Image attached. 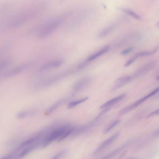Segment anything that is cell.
I'll list each match as a JSON object with an SVG mask.
<instances>
[{"mask_svg": "<svg viewBox=\"0 0 159 159\" xmlns=\"http://www.w3.org/2000/svg\"><path fill=\"white\" fill-rule=\"evenodd\" d=\"M118 25L119 23L117 21L112 22L109 25L106 26L103 29H102L98 34L97 37L100 39H102L108 36L116 30Z\"/></svg>", "mask_w": 159, "mask_h": 159, "instance_id": "obj_11", "label": "cell"}, {"mask_svg": "<svg viewBox=\"0 0 159 159\" xmlns=\"http://www.w3.org/2000/svg\"><path fill=\"white\" fill-rule=\"evenodd\" d=\"M156 79H157V80H159V75H158L157 77L156 78Z\"/></svg>", "mask_w": 159, "mask_h": 159, "instance_id": "obj_28", "label": "cell"}, {"mask_svg": "<svg viewBox=\"0 0 159 159\" xmlns=\"http://www.w3.org/2000/svg\"><path fill=\"white\" fill-rule=\"evenodd\" d=\"M64 62V60L63 59L53 60L42 65L39 68V70L41 72L47 71L60 67Z\"/></svg>", "mask_w": 159, "mask_h": 159, "instance_id": "obj_8", "label": "cell"}, {"mask_svg": "<svg viewBox=\"0 0 159 159\" xmlns=\"http://www.w3.org/2000/svg\"><path fill=\"white\" fill-rule=\"evenodd\" d=\"M75 129V127L69 124L52 127L50 131L42 139L41 147H46L56 140L61 142L69 135L72 134Z\"/></svg>", "mask_w": 159, "mask_h": 159, "instance_id": "obj_3", "label": "cell"}, {"mask_svg": "<svg viewBox=\"0 0 159 159\" xmlns=\"http://www.w3.org/2000/svg\"><path fill=\"white\" fill-rule=\"evenodd\" d=\"M121 10L122 12H124L125 14H128V15L134 18L135 19L140 20L141 19V17L137 14H136L135 12H134L131 9H129V8H121Z\"/></svg>", "mask_w": 159, "mask_h": 159, "instance_id": "obj_19", "label": "cell"}, {"mask_svg": "<svg viewBox=\"0 0 159 159\" xmlns=\"http://www.w3.org/2000/svg\"><path fill=\"white\" fill-rule=\"evenodd\" d=\"M93 9L90 7H82L73 14L72 13L69 19L67 28L69 30H73L80 26L90 17L93 13Z\"/></svg>", "mask_w": 159, "mask_h": 159, "instance_id": "obj_4", "label": "cell"}, {"mask_svg": "<svg viewBox=\"0 0 159 159\" xmlns=\"http://www.w3.org/2000/svg\"><path fill=\"white\" fill-rule=\"evenodd\" d=\"M159 116V108L156 109L153 112H151L147 116V117H152L156 116Z\"/></svg>", "mask_w": 159, "mask_h": 159, "instance_id": "obj_26", "label": "cell"}, {"mask_svg": "<svg viewBox=\"0 0 159 159\" xmlns=\"http://www.w3.org/2000/svg\"><path fill=\"white\" fill-rule=\"evenodd\" d=\"M18 154V152L16 150L15 151L12 152V153H9L6 156L1 157L0 159H16V156Z\"/></svg>", "mask_w": 159, "mask_h": 159, "instance_id": "obj_22", "label": "cell"}, {"mask_svg": "<svg viewBox=\"0 0 159 159\" xmlns=\"http://www.w3.org/2000/svg\"><path fill=\"white\" fill-rule=\"evenodd\" d=\"M136 159L135 158H130V159Z\"/></svg>", "mask_w": 159, "mask_h": 159, "instance_id": "obj_31", "label": "cell"}, {"mask_svg": "<svg viewBox=\"0 0 159 159\" xmlns=\"http://www.w3.org/2000/svg\"><path fill=\"white\" fill-rule=\"evenodd\" d=\"M61 2H64V1H66V0H60Z\"/></svg>", "mask_w": 159, "mask_h": 159, "instance_id": "obj_30", "label": "cell"}, {"mask_svg": "<svg viewBox=\"0 0 159 159\" xmlns=\"http://www.w3.org/2000/svg\"><path fill=\"white\" fill-rule=\"evenodd\" d=\"M71 10H68L50 18L37 28L36 34L40 38H44L54 33L58 28L69 20L72 14Z\"/></svg>", "mask_w": 159, "mask_h": 159, "instance_id": "obj_2", "label": "cell"}, {"mask_svg": "<svg viewBox=\"0 0 159 159\" xmlns=\"http://www.w3.org/2000/svg\"><path fill=\"white\" fill-rule=\"evenodd\" d=\"M120 122V120H115V121L112 122V123L107 127V128L104 131L105 133H107L110 132L112 129H114L115 127L117 126V125L119 124Z\"/></svg>", "mask_w": 159, "mask_h": 159, "instance_id": "obj_21", "label": "cell"}, {"mask_svg": "<svg viewBox=\"0 0 159 159\" xmlns=\"http://www.w3.org/2000/svg\"><path fill=\"white\" fill-rule=\"evenodd\" d=\"M109 49H110V47L109 46H105L102 48L101 49H99L98 51L92 54L89 57H88V58L85 61L88 63L91 62V61H93L94 60L96 59L103 55L104 54L107 53L109 51Z\"/></svg>", "mask_w": 159, "mask_h": 159, "instance_id": "obj_15", "label": "cell"}, {"mask_svg": "<svg viewBox=\"0 0 159 159\" xmlns=\"http://www.w3.org/2000/svg\"><path fill=\"white\" fill-rule=\"evenodd\" d=\"M90 76H85L76 81L72 88V93L76 94L82 91L84 88H86L92 81Z\"/></svg>", "mask_w": 159, "mask_h": 159, "instance_id": "obj_7", "label": "cell"}, {"mask_svg": "<svg viewBox=\"0 0 159 159\" xmlns=\"http://www.w3.org/2000/svg\"><path fill=\"white\" fill-rule=\"evenodd\" d=\"M36 113V111L34 110H28L25 112H22L20 113L18 116L19 118H22L26 117L29 116H31Z\"/></svg>", "mask_w": 159, "mask_h": 159, "instance_id": "obj_20", "label": "cell"}, {"mask_svg": "<svg viewBox=\"0 0 159 159\" xmlns=\"http://www.w3.org/2000/svg\"><path fill=\"white\" fill-rule=\"evenodd\" d=\"M76 71L75 70L65 71L63 72L54 75L43 79L39 80L34 85V87L36 89H43L49 87L57 83L68 75H70Z\"/></svg>", "mask_w": 159, "mask_h": 159, "instance_id": "obj_5", "label": "cell"}, {"mask_svg": "<svg viewBox=\"0 0 159 159\" xmlns=\"http://www.w3.org/2000/svg\"><path fill=\"white\" fill-rule=\"evenodd\" d=\"M154 134L155 136L159 137V129H157V130L154 132Z\"/></svg>", "mask_w": 159, "mask_h": 159, "instance_id": "obj_27", "label": "cell"}, {"mask_svg": "<svg viewBox=\"0 0 159 159\" xmlns=\"http://www.w3.org/2000/svg\"><path fill=\"white\" fill-rule=\"evenodd\" d=\"M88 97H85V98H81L79 100H75V101H72L69 103L68 105V108L71 109V108H74L75 107L77 106L78 105L84 102L85 101H87L88 99Z\"/></svg>", "mask_w": 159, "mask_h": 159, "instance_id": "obj_18", "label": "cell"}, {"mask_svg": "<svg viewBox=\"0 0 159 159\" xmlns=\"http://www.w3.org/2000/svg\"><path fill=\"white\" fill-rule=\"evenodd\" d=\"M158 50V48L156 47L152 50H146V51H142V52L136 53L127 61V62L125 63V67H128V66H129L140 58L151 56V55L155 54V53H157Z\"/></svg>", "mask_w": 159, "mask_h": 159, "instance_id": "obj_9", "label": "cell"}, {"mask_svg": "<svg viewBox=\"0 0 159 159\" xmlns=\"http://www.w3.org/2000/svg\"><path fill=\"white\" fill-rule=\"evenodd\" d=\"M157 26L159 27V21L157 22Z\"/></svg>", "mask_w": 159, "mask_h": 159, "instance_id": "obj_29", "label": "cell"}, {"mask_svg": "<svg viewBox=\"0 0 159 159\" xmlns=\"http://www.w3.org/2000/svg\"><path fill=\"white\" fill-rule=\"evenodd\" d=\"M9 62L7 60H4L0 61V72L8 66Z\"/></svg>", "mask_w": 159, "mask_h": 159, "instance_id": "obj_23", "label": "cell"}, {"mask_svg": "<svg viewBox=\"0 0 159 159\" xmlns=\"http://www.w3.org/2000/svg\"><path fill=\"white\" fill-rule=\"evenodd\" d=\"M159 92V86L157 88H156L155 89L153 90L151 92L148 94H147L145 96L141 98V99H139L138 101H136L134 102L133 103L131 104L130 105L126 107L123 108V109H121L119 113V116H121L123 115H126L127 113L131 112L132 110H134V109L136 107H139L140 105L143 104V103L144 102L147 100H148V99L154 95H156L157 93H158Z\"/></svg>", "mask_w": 159, "mask_h": 159, "instance_id": "obj_6", "label": "cell"}, {"mask_svg": "<svg viewBox=\"0 0 159 159\" xmlns=\"http://www.w3.org/2000/svg\"><path fill=\"white\" fill-rule=\"evenodd\" d=\"M67 98H65L61 99V100L58 101L57 102H56L55 103L53 104L48 109L46 114H48V115L52 114L53 112L58 109L64 103H65L67 101Z\"/></svg>", "mask_w": 159, "mask_h": 159, "instance_id": "obj_17", "label": "cell"}, {"mask_svg": "<svg viewBox=\"0 0 159 159\" xmlns=\"http://www.w3.org/2000/svg\"><path fill=\"white\" fill-rule=\"evenodd\" d=\"M134 47H130L128 48H126V49L122 50L120 54H121V55H123V56L128 55L129 53H131L134 50Z\"/></svg>", "mask_w": 159, "mask_h": 159, "instance_id": "obj_24", "label": "cell"}, {"mask_svg": "<svg viewBox=\"0 0 159 159\" xmlns=\"http://www.w3.org/2000/svg\"><path fill=\"white\" fill-rule=\"evenodd\" d=\"M119 135V133H116L113 134L112 136H110L108 139H107L106 140L103 142L97 148L96 150L94 151V154H98V153H100L101 151L103 150L104 149H105L106 148L109 146V145L111 144L118 137Z\"/></svg>", "mask_w": 159, "mask_h": 159, "instance_id": "obj_14", "label": "cell"}, {"mask_svg": "<svg viewBox=\"0 0 159 159\" xmlns=\"http://www.w3.org/2000/svg\"><path fill=\"white\" fill-rule=\"evenodd\" d=\"M47 2L45 0L38 1L20 11L10 15L6 21L7 28L15 29L24 25L39 16L45 9Z\"/></svg>", "mask_w": 159, "mask_h": 159, "instance_id": "obj_1", "label": "cell"}, {"mask_svg": "<svg viewBox=\"0 0 159 159\" xmlns=\"http://www.w3.org/2000/svg\"><path fill=\"white\" fill-rule=\"evenodd\" d=\"M65 153H66L65 150H62V151H60L57 154H56L51 159H60L64 155Z\"/></svg>", "mask_w": 159, "mask_h": 159, "instance_id": "obj_25", "label": "cell"}, {"mask_svg": "<svg viewBox=\"0 0 159 159\" xmlns=\"http://www.w3.org/2000/svg\"><path fill=\"white\" fill-rule=\"evenodd\" d=\"M126 93H122V94H120L118 96H116V97L108 100V101L104 103L100 107V108L102 109L109 110L110 107L122 101L126 97Z\"/></svg>", "mask_w": 159, "mask_h": 159, "instance_id": "obj_13", "label": "cell"}, {"mask_svg": "<svg viewBox=\"0 0 159 159\" xmlns=\"http://www.w3.org/2000/svg\"><path fill=\"white\" fill-rule=\"evenodd\" d=\"M134 80L132 75H126V76H122L116 80L115 82V85L112 88V91L116 90L118 89H120L121 87L126 85L128 83L130 82L132 80Z\"/></svg>", "mask_w": 159, "mask_h": 159, "instance_id": "obj_12", "label": "cell"}, {"mask_svg": "<svg viewBox=\"0 0 159 159\" xmlns=\"http://www.w3.org/2000/svg\"><path fill=\"white\" fill-rule=\"evenodd\" d=\"M131 141L130 142H127L123 144L122 145L120 146L119 147L117 148H116L115 150L113 151H111L109 154L107 155L106 156H105L104 157L101 159H111L114 157H116L118 154H119L120 152H121L122 150H124L126 148L129 146V145L130 144Z\"/></svg>", "mask_w": 159, "mask_h": 159, "instance_id": "obj_16", "label": "cell"}, {"mask_svg": "<svg viewBox=\"0 0 159 159\" xmlns=\"http://www.w3.org/2000/svg\"><path fill=\"white\" fill-rule=\"evenodd\" d=\"M156 65V62L155 61H150L140 67L138 70H136V71L134 72L133 74H132L134 78L135 79L146 74L153 68H155Z\"/></svg>", "mask_w": 159, "mask_h": 159, "instance_id": "obj_10", "label": "cell"}]
</instances>
